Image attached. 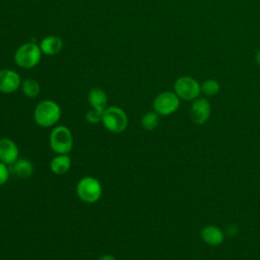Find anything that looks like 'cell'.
I'll list each match as a JSON object with an SVG mask.
<instances>
[{
	"instance_id": "6da1fadb",
	"label": "cell",
	"mask_w": 260,
	"mask_h": 260,
	"mask_svg": "<svg viewBox=\"0 0 260 260\" xmlns=\"http://www.w3.org/2000/svg\"><path fill=\"white\" fill-rule=\"evenodd\" d=\"M60 118L61 108L57 103L51 100L40 102L34 111L35 122L43 128L54 126Z\"/></svg>"
},
{
	"instance_id": "7a4b0ae2",
	"label": "cell",
	"mask_w": 260,
	"mask_h": 260,
	"mask_svg": "<svg viewBox=\"0 0 260 260\" xmlns=\"http://www.w3.org/2000/svg\"><path fill=\"white\" fill-rule=\"evenodd\" d=\"M42 57L40 46L35 43H25L21 45L14 54V62L21 68L30 69L36 67Z\"/></svg>"
},
{
	"instance_id": "3957f363",
	"label": "cell",
	"mask_w": 260,
	"mask_h": 260,
	"mask_svg": "<svg viewBox=\"0 0 260 260\" xmlns=\"http://www.w3.org/2000/svg\"><path fill=\"white\" fill-rule=\"evenodd\" d=\"M52 150L58 154H67L73 146V138L70 130L65 126L55 127L49 138Z\"/></svg>"
},
{
	"instance_id": "277c9868",
	"label": "cell",
	"mask_w": 260,
	"mask_h": 260,
	"mask_svg": "<svg viewBox=\"0 0 260 260\" xmlns=\"http://www.w3.org/2000/svg\"><path fill=\"white\" fill-rule=\"evenodd\" d=\"M102 122L104 126L113 133L123 132L128 125V118L126 113L118 107H108L103 112Z\"/></svg>"
},
{
	"instance_id": "5b68a950",
	"label": "cell",
	"mask_w": 260,
	"mask_h": 260,
	"mask_svg": "<svg viewBox=\"0 0 260 260\" xmlns=\"http://www.w3.org/2000/svg\"><path fill=\"white\" fill-rule=\"evenodd\" d=\"M78 197L86 203L96 202L103 193L101 183L92 177H84L78 183L76 187Z\"/></svg>"
},
{
	"instance_id": "8992f818",
	"label": "cell",
	"mask_w": 260,
	"mask_h": 260,
	"mask_svg": "<svg viewBox=\"0 0 260 260\" xmlns=\"http://www.w3.org/2000/svg\"><path fill=\"white\" fill-rule=\"evenodd\" d=\"M180 106L179 96L172 91H164L153 101V109L158 115L168 116L175 113Z\"/></svg>"
},
{
	"instance_id": "52a82bcc",
	"label": "cell",
	"mask_w": 260,
	"mask_h": 260,
	"mask_svg": "<svg viewBox=\"0 0 260 260\" xmlns=\"http://www.w3.org/2000/svg\"><path fill=\"white\" fill-rule=\"evenodd\" d=\"M175 93L186 101H191L197 98L201 91L199 83L192 77L183 76L176 80L174 84Z\"/></svg>"
},
{
	"instance_id": "ba28073f",
	"label": "cell",
	"mask_w": 260,
	"mask_h": 260,
	"mask_svg": "<svg viewBox=\"0 0 260 260\" xmlns=\"http://www.w3.org/2000/svg\"><path fill=\"white\" fill-rule=\"evenodd\" d=\"M20 76L10 69L0 70V92L11 93L20 86Z\"/></svg>"
},
{
	"instance_id": "9c48e42d",
	"label": "cell",
	"mask_w": 260,
	"mask_h": 260,
	"mask_svg": "<svg viewBox=\"0 0 260 260\" xmlns=\"http://www.w3.org/2000/svg\"><path fill=\"white\" fill-rule=\"evenodd\" d=\"M210 104L205 99L196 100L191 107L192 121L197 125L204 124L210 116Z\"/></svg>"
},
{
	"instance_id": "30bf717a",
	"label": "cell",
	"mask_w": 260,
	"mask_h": 260,
	"mask_svg": "<svg viewBox=\"0 0 260 260\" xmlns=\"http://www.w3.org/2000/svg\"><path fill=\"white\" fill-rule=\"evenodd\" d=\"M18 147L9 138L0 139V161L5 165H11L18 158Z\"/></svg>"
},
{
	"instance_id": "8fae6325",
	"label": "cell",
	"mask_w": 260,
	"mask_h": 260,
	"mask_svg": "<svg viewBox=\"0 0 260 260\" xmlns=\"http://www.w3.org/2000/svg\"><path fill=\"white\" fill-rule=\"evenodd\" d=\"M201 239L210 246H217L223 242L224 234L215 225H206L201 231Z\"/></svg>"
},
{
	"instance_id": "7c38bea8",
	"label": "cell",
	"mask_w": 260,
	"mask_h": 260,
	"mask_svg": "<svg viewBox=\"0 0 260 260\" xmlns=\"http://www.w3.org/2000/svg\"><path fill=\"white\" fill-rule=\"evenodd\" d=\"M9 171L18 178H28L34 173L32 164L25 158H17L9 166Z\"/></svg>"
},
{
	"instance_id": "4fadbf2b",
	"label": "cell",
	"mask_w": 260,
	"mask_h": 260,
	"mask_svg": "<svg viewBox=\"0 0 260 260\" xmlns=\"http://www.w3.org/2000/svg\"><path fill=\"white\" fill-rule=\"evenodd\" d=\"M63 47L62 40L57 36H48L41 41L40 48L45 55H55L61 51Z\"/></svg>"
},
{
	"instance_id": "5bb4252c",
	"label": "cell",
	"mask_w": 260,
	"mask_h": 260,
	"mask_svg": "<svg viewBox=\"0 0 260 260\" xmlns=\"http://www.w3.org/2000/svg\"><path fill=\"white\" fill-rule=\"evenodd\" d=\"M88 102L92 109L104 112L108 107V96L101 88H91L88 92Z\"/></svg>"
},
{
	"instance_id": "9a60e30c",
	"label": "cell",
	"mask_w": 260,
	"mask_h": 260,
	"mask_svg": "<svg viewBox=\"0 0 260 260\" xmlns=\"http://www.w3.org/2000/svg\"><path fill=\"white\" fill-rule=\"evenodd\" d=\"M71 166V159L67 154H58L50 162L51 171L56 175L67 173Z\"/></svg>"
},
{
	"instance_id": "2e32d148",
	"label": "cell",
	"mask_w": 260,
	"mask_h": 260,
	"mask_svg": "<svg viewBox=\"0 0 260 260\" xmlns=\"http://www.w3.org/2000/svg\"><path fill=\"white\" fill-rule=\"evenodd\" d=\"M23 93L28 98H36L40 93V84L32 78H26L21 83Z\"/></svg>"
},
{
	"instance_id": "e0dca14e",
	"label": "cell",
	"mask_w": 260,
	"mask_h": 260,
	"mask_svg": "<svg viewBox=\"0 0 260 260\" xmlns=\"http://www.w3.org/2000/svg\"><path fill=\"white\" fill-rule=\"evenodd\" d=\"M159 118L156 112H148L143 115L141 119L142 127L146 130H153L158 125Z\"/></svg>"
},
{
	"instance_id": "ac0fdd59",
	"label": "cell",
	"mask_w": 260,
	"mask_h": 260,
	"mask_svg": "<svg viewBox=\"0 0 260 260\" xmlns=\"http://www.w3.org/2000/svg\"><path fill=\"white\" fill-rule=\"evenodd\" d=\"M219 88H220L219 83L212 79H208V80L204 81L201 86V90L203 91V93H205L206 95H209V96L215 95L219 91Z\"/></svg>"
},
{
	"instance_id": "d6986e66",
	"label": "cell",
	"mask_w": 260,
	"mask_h": 260,
	"mask_svg": "<svg viewBox=\"0 0 260 260\" xmlns=\"http://www.w3.org/2000/svg\"><path fill=\"white\" fill-rule=\"evenodd\" d=\"M102 117H103V112L98 111L95 109H91L89 110L86 114H85V119L90 123V124H98L99 122L102 121Z\"/></svg>"
},
{
	"instance_id": "ffe728a7",
	"label": "cell",
	"mask_w": 260,
	"mask_h": 260,
	"mask_svg": "<svg viewBox=\"0 0 260 260\" xmlns=\"http://www.w3.org/2000/svg\"><path fill=\"white\" fill-rule=\"evenodd\" d=\"M9 168L5 164L0 161V186L6 183L9 177Z\"/></svg>"
},
{
	"instance_id": "44dd1931",
	"label": "cell",
	"mask_w": 260,
	"mask_h": 260,
	"mask_svg": "<svg viewBox=\"0 0 260 260\" xmlns=\"http://www.w3.org/2000/svg\"><path fill=\"white\" fill-rule=\"evenodd\" d=\"M237 233H238V228H237L236 224L232 223V224H230V225L226 228V234H228L230 237L235 236Z\"/></svg>"
},
{
	"instance_id": "7402d4cb",
	"label": "cell",
	"mask_w": 260,
	"mask_h": 260,
	"mask_svg": "<svg viewBox=\"0 0 260 260\" xmlns=\"http://www.w3.org/2000/svg\"><path fill=\"white\" fill-rule=\"evenodd\" d=\"M99 260H116V259H115L114 256L109 255V254H106V255H103L102 257H100Z\"/></svg>"
},
{
	"instance_id": "603a6c76",
	"label": "cell",
	"mask_w": 260,
	"mask_h": 260,
	"mask_svg": "<svg viewBox=\"0 0 260 260\" xmlns=\"http://www.w3.org/2000/svg\"><path fill=\"white\" fill-rule=\"evenodd\" d=\"M256 60H257V63L260 65V51L258 52V54L256 56Z\"/></svg>"
}]
</instances>
